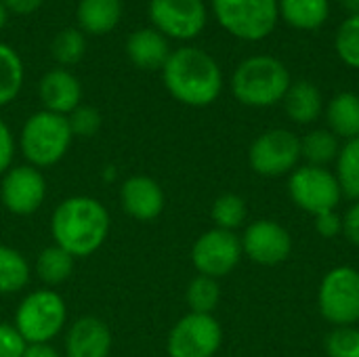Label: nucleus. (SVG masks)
Wrapping results in <instances>:
<instances>
[{"label":"nucleus","instance_id":"obj_1","mask_svg":"<svg viewBox=\"0 0 359 357\" xmlns=\"http://www.w3.org/2000/svg\"><path fill=\"white\" fill-rule=\"evenodd\" d=\"M109 227V210L93 196H69L61 200L50 219L53 244L67 250L74 259L95 255L105 244Z\"/></svg>","mask_w":359,"mask_h":357},{"label":"nucleus","instance_id":"obj_2","mask_svg":"<svg viewBox=\"0 0 359 357\" xmlns=\"http://www.w3.org/2000/svg\"><path fill=\"white\" fill-rule=\"evenodd\" d=\"M160 72L170 97L189 107H206L215 103L223 90V72L219 63L198 46L172 50Z\"/></svg>","mask_w":359,"mask_h":357},{"label":"nucleus","instance_id":"obj_3","mask_svg":"<svg viewBox=\"0 0 359 357\" xmlns=\"http://www.w3.org/2000/svg\"><path fill=\"white\" fill-rule=\"evenodd\" d=\"M292 78L288 67L271 55L244 59L231 76L233 97L248 107H271L284 99Z\"/></svg>","mask_w":359,"mask_h":357},{"label":"nucleus","instance_id":"obj_4","mask_svg":"<svg viewBox=\"0 0 359 357\" xmlns=\"http://www.w3.org/2000/svg\"><path fill=\"white\" fill-rule=\"evenodd\" d=\"M74 135L67 116L46 109L32 114L19 133V149L25 158V164L40 170L59 164L67 156Z\"/></svg>","mask_w":359,"mask_h":357},{"label":"nucleus","instance_id":"obj_5","mask_svg":"<svg viewBox=\"0 0 359 357\" xmlns=\"http://www.w3.org/2000/svg\"><path fill=\"white\" fill-rule=\"evenodd\" d=\"M13 324L27 345L50 343L67 324V305L53 288L32 290L17 305Z\"/></svg>","mask_w":359,"mask_h":357},{"label":"nucleus","instance_id":"obj_6","mask_svg":"<svg viewBox=\"0 0 359 357\" xmlns=\"http://www.w3.org/2000/svg\"><path fill=\"white\" fill-rule=\"evenodd\" d=\"M212 13L225 32L248 42L267 38L280 19L278 0H212Z\"/></svg>","mask_w":359,"mask_h":357},{"label":"nucleus","instance_id":"obj_7","mask_svg":"<svg viewBox=\"0 0 359 357\" xmlns=\"http://www.w3.org/2000/svg\"><path fill=\"white\" fill-rule=\"evenodd\" d=\"M318 307L326 322L334 328L355 326L359 322V271L341 265L330 269L318 292Z\"/></svg>","mask_w":359,"mask_h":357},{"label":"nucleus","instance_id":"obj_8","mask_svg":"<svg viewBox=\"0 0 359 357\" xmlns=\"http://www.w3.org/2000/svg\"><path fill=\"white\" fill-rule=\"evenodd\" d=\"M288 196L297 208L313 217L322 213L337 210L343 191L337 181V175L322 166H299L288 177Z\"/></svg>","mask_w":359,"mask_h":357},{"label":"nucleus","instance_id":"obj_9","mask_svg":"<svg viewBox=\"0 0 359 357\" xmlns=\"http://www.w3.org/2000/svg\"><path fill=\"white\" fill-rule=\"evenodd\" d=\"M301 160V139L286 128H271L259 135L248 149L250 168L269 179L290 175Z\"/></svg>","mask_w":359,"mask_h":357},{"label":"nucleus","instance_id":"obj_10","mask_svg":"<svg viewBox=\"0 0 359 357\" xmlns=\"http://www.w3.org/2000/svg\"><path fill=\"white\" fill-rule=\"evenodd\" d=\"M223 343V328L215 316L187 314L168 332V357H215Z\"/></svg>","mask_w":359,"mask_h":357},{"label":"nucleus","instance_id":"obj_11","mask_svg":"<svg viewBox=\"0 0 359 357\" xmlns=\"http://www.w3.org/2000/svg\"><path fill=\"white\" fill-rule=\"evenodd\" d=\"M242 240L236 231L208 229L191 246V263L200 276L206 278H225L242 261Z\"/></svg>","mask_w":359,"mask_h":357},{"label":"nucleus","instance_id":"obj_12","mask_svg":"<svg viewBox=\"0 0 359 357\" xmlns=\"http://www.w3.org/2000/svg\"><path fill=\"white\" fill-rule=\"evenodd\" d=\"M46 200V179L40 168L13 164L0 177V202L15 217H29Z\"/></svg>","mask_w":359,"mask_h":357},{"label":"nucleus","instance_id":"obj_13","mask_svg":"<svg viewBox=\"0 0 359 357\" xmlns=\"http://www.w3.org/2000/svg\"><path fill=\"white\" fill-rule=\"evenodd\" d=\"M154 27L172 40H194L206 27L204 0H149Z\"/></svg>","mask_w":359,"mask_h":357},{"label":"nucleus","instance_id":"obj_14","mask_svg":"<svg viewBox=\"0 0 359 357\" xmlns=\"http://www.w3.org/2000/svg\"><path fill=\"white\" fill-rule=\"evenodd\" d=\"M242 252L257 265L273 267L284 263L292 252V238L288 229L271 219H261L244 229Z\"/></svg>","mask_w":359,"mask_h":357},{"label":"nucleus","instance_id":"obj_15","mask_svg":"<svg viewBox=\"0 0 359 357\" xmlns=\"http://www.w3.org/2000/svg\"><path fill=\"white\" fill-rule=\"evenodd\" d=\"M120 204L130 219L151 223L164 213L166 196L156 179L147 175H133L120 185Z\"/></svg>","mask_w":359,"mask_h":357},{"label":"nucleus","instance_id":"obj_16","mask_svg":"<svg viewBox=\"0 0 359 357\" xmlns=\"http://www.w3.org/2000/svg\"><path fill=\"white\" fill-rule=\"evenodd\" d=\"M111 330L97 316H82L65 332V357H109Z\"/></svg>","mask_w":359,"mask_h":357},{"label":"nucleus","instance_id":"obj_17","mask_svg":"<svg viewBox=\"0 0 359 357\" xmlns=\"http://www.w3.org/2000/svg\"><path fill=\"white\" fill-rule=\"evenodd\" d=\"M38 95L46 112L69 116L82 103V84L67 67H55L40 78Z\"/></svg>","mask_w":359,"mask_h":357},{"label":"nucleus","instance_id":"obj_18","mask_svg":"<svg viewBox=\"0 0 359 357\" xmlns=\"http://www.w3.org/2000/svg\"><path fill=\"white\" fill-rule=\"evenodd\" d=\"M170 44L156 27H141L126 38V57L139 69H162L170 57Z\"/></svg>","mask_w":359,"mask_h":357},{"label":"nucleus","instance_id":"obj_19","mask_svg":"<svg viewBox=\"0 0 359 357\" xmlns=\"http://www.w3.org/2000/svg\"><path fill=\"white\" fill-rule=\"evenodd\" d=\"M122 19V0H78V29L93 36L109 34Z\"/></svg>","mask_w":359,"mask_h":357},{"label":"nucleus","instance_id":"obj_20","mask_svg":"<svg viewBox=\"0 0 359 357\" xmlns=\"http://www.w3.org/2000/svg\"><path fill=\"white\" fill-rule=\"evenodd\" d=\"M282 101L286 116L297 124H311L324 112V97L320 88L307 80L292 82Z\"/></svg>","mask_w":359,"mask_h":357},{"label":"nucleus","instance_id":"obj_21","mask_svg":"<svg viewBox=\"0 0 359 357\" xmlns=\"http://www.w3.org/2000/svg\"><path fill=\"white\" fill-rule=\"evenodd\" d=\"M328 130L339 139L351 141L359 137V95L355 93H339L330 99L326 107Z\"/></svg>","mask_w":359,"mask_h":357},{"label":"nucleus","instance_id":"obj_22","mask_svg":"<svg viewBox=\"0 0 359 357\" xmlns=\"http://www.w3.org/2000/svg\"><path fill=\"white\" fill-rule=\"evenodd\" d=\"M280 17L303 32L318 29L330 15V0H278Z\"/></svg>","mask_w":359,"mask_h":357},{"label":"nucleus","instance_id":"obj_23","mask_svg":"<svg viewBox=\"0 0 359 357\" xmlns=\"http://www.w3.org/2000/svg\"><path fill=\"white\" fill-rule=\"evenodd\" d=\"M74 265H76V259L67 250H63L57 244H50L38 252L36 263H34V271L46 288H53V286H59L72 278Z\"/></svg>","mask_w":359,"mask_h":357},{"label":"nucleus","instance_id":"obj_24","mask_svg":"<svg viewBox=\"0 0 359 357\" xmlns=\"http://www.w3.org/2000/svg\"><path fill=\"white\" fill-rule=\"evenodd\" d=\"M29 280L32 267L23 252L13 246L0 244V295H17L29 284Z\"/></svg>","mask_w":359,"mask_h":357},{"label":"nucleus","instance_id":"obj_25","mask_svg":"<svg viewBox=\"0 0 359 357\" xmlns=\"http://www.w3.org/2000/svg\"><path fill=\"white\" fill-rule=\"evenodd\" d=\"M339 151V137L332 135L328 128H316L301 139V160H305L309 166L326 168L328 164L337 162Z\"/></svg>","mask_w":359,"mask_h":357},{"label":"nucleus","instance_id":"obj_26","mask_svg":"<svg viewBox=\"0 0 359 357\" xmlns=\"http://www.w3.org/2000/svg\"><path fill=\"white\" fill-rule=\"evenodd\" d=\"M23 80L25 67L19 53L13 46L0 42V107L13 103L19 97Z\"/></svg>","mask_w":359,"mask_h":357},{"label":"nucleus","instance_id":"obj_27","mask_svg":"<svg viewBox=\"0 0 359 357\" xmlns=\"http://www.w3.org/2000/svg\"><path fill=\"white\" fill-rule=\"evenodd\" d=\"M337 181L341 185V191L345 198L358 202L359 200V137L345 141L341 145L339 158H337Z\"/></svg>","mask_w":359,"mask_h":357},{"label":"nucleus","instance_id":"obj_28","mask_svg":"<svg viewBox=\"0 0 359 357\" xmlns=\"http://www.w3.org/2000/svg\"><path fill=\"white\" fill-rule=\"evenodd\" d=\"M185 301L189 305L191 314H206L212 316V311L219 307L221 301V286L219 280L215 278H206V276H196L187 290H185Z\"/></svg>","mask_w":359,"mask_h":357},{"label":"nucleus","instance_id":"obj_29","mask_svg":"<svg viewBox=\"0 0 359 357\" xmlns=\"http://www.w3.org/2000/svg\"><path fill=\"white\" fill-rule=\"evenodd\" d=\"M246 215H248L246 200L238 194L219 196L210 208V219H212L215 227L225 229V231H236L238 227H242L246 221Z\"/></svg>","mask_w":359,"mask_h":357},{"label":"nucleus","instance_id":"obj_30","mask_svg":"<svg viewBox=\"0 0 359 357\" xmlns=\"http://www.w3.org/2000/svg\"><path fill=\"white\" fill-rule=\"evenodd\" d=\"M84 53H86V38L84 32H80L78 27L61 29L50 42V55L61 67L76 65L84 57Z\"/></svg>","mask_w":359,"mask_h":357},{"label":"nucleus","instance_id":"obj_31","mask_svg":"<svg viewBox=\"0 0 359 357\" xmlns=\"http://www.w3.org/2000/svg\"><path fill=\"white\" fill-rule=\"evenodd\" d=\"M334 48L345 65L359 69V15H349L339 25Z\"/></svg>","mask_w":359,"mask_h":357},{"label":"nucleus","instance_id":"obj_32","mask_svg":"<svg viewBox=\"0 0 359 357\" xmlns=\"http://www.w3.org/2000/svg\"><path fill=\"white\" fill-rule=\"evenodd\" d=\"M67 122H69V128H72L74 139H76V137L90 139V137H95V135L101 130L103 116H101V112H99L97 107L86 105V103H80V105L67 116Z\"/></svg>","mask_w":359,"mask_h":357},{"label":"nucleus","instance_id":"obj_33","mask_svg":"<svg viewBox=\"0 0 359 357\" xmlns=\"http://www.w3.org/2000/svg\"><path fill=\"white\" fill-rule=\"evenodd\" d=\"M328 357H359V330L355 326H339L326 337Z\"/></svg>","mask_w":359,"mask_h":357},{"label":"nucleus","instance_id":"obj_34","mask_svg":"<svg viewBox=\"0 0 359 357\" xmlns=\"http://www.w3.org/2000/svg\"><path fill=\"white\" fill-rule=\"evenodd\" d=\"M25 349L27 343L15 324L0 322V357H23Z\"/></svg>","mask_w":359,"mask_h":357},{"label":"nucleus","instance_id":"obj_35","mask_svg":"<svg viewBox=\"0 0 359 357\" xmlns=\"http://www.w3.org/2000/svg\"><path fill=\"white\" fill-rule=\"evenodd\" d=\"M15 135L11 130V126L0 118V177L13 166V158H15Z\"/></svg>","mask_w":359,"mask_h":357},{"label":"nucleus","instance_id":"obj_36","mask_svg":"<svg viewBox=\"0 0 359 357\" xmlns=\"http://www.w3.org/2000/svg\"><path fill=\"white\" fill-rule=\"evenodd\" d=\"M316 231L326 240H334V238L343 236V217L337 210L318 215L316 217Z\"/></svg>","mask_w":359,"mask_h":357},{"label":"nucleus","instance_id":"obj_37","mask_svg":"<svg viewBox=\"0 0 359 357\" xmlns=\"http://www.w3.org/2000/svg\"><path fill=\"white\" fill-rule=\"evenodd\" d=\"M343 234L347 236L349 242L359 246V200L353 202V206L343 217Z\"/></svg>","mask_w":359,"mask_h":357},{"label":"nucleus","instance_id":"obj_38","mask_svg":"<svg viewBox=\"0 0 359 357\" xmlns=\"http://www.w3.org/2000/svg\"><path fill=\"white\" fill-rule=\"evenodd\" d=\"M4 4V8L13 15H19V17H25V15H32L36 13L44 0H0Z\"/></svg>","mask_w":359,"mask_h":357},{"label":"nucleus","instance_id":"obj_39","mask_svg":"<svg viewBox=\"0 0 359 357\" xmlns=\"http://www.w3.org/2000/svg\"><path fill=\"white\" fill-rule=\"evenodd\" d=\"M23 357H63L50 343H34V345H27Z\"/></svg>","mask_w":359,"mask_h":357},{"label":"nucleus","instance_id":"obj_40","mask_svg":"<svg viewBox=\"0 0 359 357\" xmlns=\"http://www.w3.org/2000/svg\"><path fill=\"white\" fill-rule=\"evenodd\" d=\"M349 15H359V0H339Z\"/></svg>","mask_w":359,"mask_h":357},{"label":"nucleus","instance_id":"obj_41","mask_svg":"<svg viewBox=\"0 0 359 357\" xmlns=\"http://www.w3.org/2000/svg\"><path fill=\"white\" fill-rule=\"evenodd\" d=\"M6 19H8V11L4 8V4L0 2V29L6 25Z\"/></svg>","mask_w":359,"mask_h":357}]
</instances>
